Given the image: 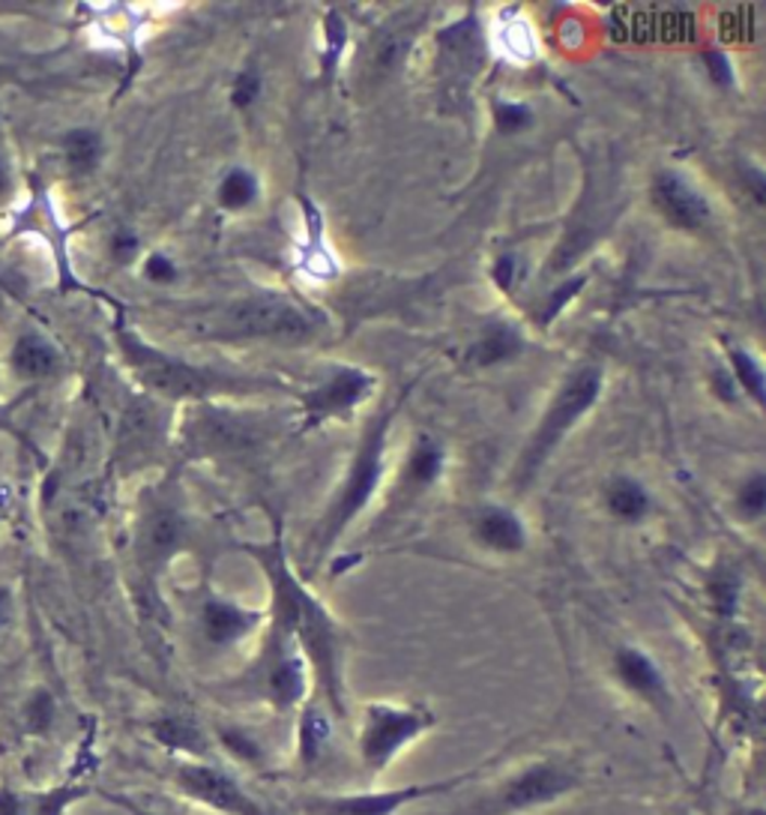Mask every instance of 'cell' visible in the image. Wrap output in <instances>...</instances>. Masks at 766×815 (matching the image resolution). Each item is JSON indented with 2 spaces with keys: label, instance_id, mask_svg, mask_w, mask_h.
<instances>
[{
  "label": "cell",
  "instance_id": "obj_1",
  "mask_svg": "<svg viewBox=\"0 0 766 815\" xmlns=\"http://www.w3.org/2000/svg\"><path fill=\"white\" fill-rule=\"evenodd\" d=\"M587 786V767L572 750H548L509 767L507 774L476 779L470 794L437 815H539L575 798Z\"/></svg>",
  "mask_w": 766,
  "mask_h": 815
},
{
  "label": "cell",
  "instance_id": "obj_2",
  "mask_svg": "<svg viewBox=\"0 0 766 815\" xmlns=\"http://www.w3.org/2000/svg\"><path fill=\"white\" fill-rule=\"evenodd\" d=\"M512 747H503L500 753L488 755L483 765L464 767L449 777L425 779V782H410L398 789H359V791H303L297 798L288 801V810L297 815H401L408 806L434 801V798H449L456 791L470 789L476 779L488 777V767L497 765L503 755H509Z\"/></svg>",
  "mask_w": 766,
  "mask_h": 815
},
{
  "label": "cell",
  "instance_id": "obj_3",
  "mask_svg": "<svg viewBox=\"0 0 766 815\" xmlns=\"http://www.w3.org/2000/svg\"><path fill=\"white\" fill-rule=\"evenodd\" d=\"M441 723L425 702H366L354 731V753L369 779H381Z\"/></svg>",
  "mask_w": 766,
  "mask_h": 815
},
{
  "label": "cell",
  "instance_id": "obj_4",
  "mask_svg": "<svg viewBox=\"0 0 766 815\" xmlns=\"http://www.w3.org/2000/svg\"><path fill=\"white\" fill-rule=\"evenodd\" d=\"M168 782L189 806L219 815H291L252 791L222 759H168Z\"/></svg>",
  "mask_w": 766,
  "mask_h": 815
},
{
  "label": "cell",
  "instance_id": "obj_5",
  "mask_svg": "<svg viewBox=\"0 0 766 815\" xmlns=\"http://www.w3.org/2000/svg\"><path fill=\"white\" fill-rule=\"evenodd\" d=\"M602 390V372L596 366H584L575 375H569V381L563 384V390L557 393V399L551 402L548 415L542 417V423L536 429V435L527 444L524 450V459H521L519 480L521 483H531L533 474L542 468V462L551 456L560 438L566 435V429L578 420V417L590 408Z\"/></svg>",
  "mask_w": 766,
  "mask_h": 815
},
{
  "label": "cell",
  "instance_id": "obj_6",
  "mask_svg": "<svg viewBox=\"0 0 766 815\" xmlns=\"http://www.w3.org/2000/svg\"><path fill=\"white\" fill-rule=\"evenodd\" d=\"M315 321L297 303L282 297H248L225 306L213 318L210 333L246 339H306Z\"/></svg>",
  "mask_w": 766,
  "mask_h": 815
},
{
  "label": "cell",
  "instance_id": "obj_7",
  "mask_svg": "<svg viewBox=\"0 0 766 815\" xmlns=\"http://www.w3.org/2000/svg\"><path fill=\"white\" fill-rule=\"evenodd\" d=\"M124 348L141 381L148 387L165 393V396H207V393H216V390L240 384V381L216 375V372H207V369H199V366L165 357V354L136 342L132 336H124Z\"/></svg>",
  "mask_w": 766,
  "mask_h": 815
},
{
  "label": "cell",
  "instance_id": "obj_8",
  "mask_svg": "<svg viewBox=\"0 0 766 815\" xmlns=\"http://www.w3.org/2000/svg\"><path fill=\"white\" fill-rule=\"evenodd\" d=\"M617 42H694L701 34L698 15L680 7H617L608 18Z\"/></svg>",
  "mask_w": 766,
  "mask_h": 815
},
{
  "label": "cell",
  "instance_id": "obj_9",
  "mask_svg": "<svg viewBox=\"0 0 766 815\" xmlns=\"http://www.w3.org/2000/svg\"><path fill=\"white\" fill-rule=\"evenodd\" d=\"M614 677L620 680V687L635 696L638 702L647 704L655 716H662L667 723L671 716V708H674V696H671V687H667L665 672L659 668L650 653H643L641 648H620L614 653Z\"/></svg>",
  "mask_w": 766,
  "mask_h": 815
},
{
  "label": "cell",
  "instance_id": "obj_10",
  "mask_svg": "<svg viewBox=\"0 0 766 815\" xmlns=\"http://www.w3.org/2000/svg\"><path fill=\"white\" fill-rule=\"evenodd\" d=\"M383 435H386V417H383L378 426H371L366 441H362V450H359L357 462H354V471H350V480H347L345 495H342V501H339V507H335L333 515H330L327 539H333L335 534H342V527L366 507L369 495L374 492V486H378L383 462Z\"/></svg>",
  "mask_w": 766,
  "mask_h": 815
},
{
  "label": "cell",
  "instance_id": "obj_11",
  "mask_svg": "<svg viewBox=\"0 0 766 815\" xmlns=\"http://www.w3.org/2000/svg\"><path fill=\"white\" fill-rule=\"evenodd\" d=\"M333 711L321 699H315V692H311L309 699L303 702V708L294 714V767L303 771V774H311L315 767H321L323 759L333 753Z\"/></svg>",
  "mask_w": 766,
  "mask_h": 815
},
{
  "label": "cell",
  "instance_id": "obj_12",
  "mask_svg": "<svg viewBox=\"0 0 766 815\" xmlns=\"http://www.w3.org/2000/svg\"><path fill=\"white\" fill-rule=\"evenodd\" d=\"M653 201L659 214L665 216L671 226L686 228V231H698L710 219V204H706L704 195L677 175L655 177Z\"/></svg>",
  "mask_w": 766,
  "mask_h": 815
},
{
  "label": "cell",
  "instance_id": "obj_13",
  "mask_svg": "<svg viewBox=\"0 0 766 815\" xmlns=\"http://www.w3.org/2000/svg\"><path fill=\"white\" fill-rule=\"evenodd\" d=\"M150 738L159 743L168 759H219L210 735L186 714H162L150 723Z\"/></svg>",
  "mask_w": 766,
  "mask_h": 815
},
{
  "label": "cell",
  "instance_id": "obj_14",
  "mask_svg": "<svg viewBox=\"0 0 766 815\" xmlns=\"http://www.w3.org/2000/svg\"><path fill=\"white\" fill-rule=\"evenodd\" d=\"M258 621V612H246V609H240V606L228 600H207L204 609H201V629H204L207 641L216 645V648L246 639Z\"/></svg>",
  "mask_w": 766,
  "mask_h": 815
},
{
  "label": "cell",
  "instance_id": "obj_15",
  "mask_svg": "<svg viewBox=\"0 0 766 815\" xmlns=\"http://www.w3.org/2000/svg\"><path fill=\"white\" fill-rule=\"evenodd\" d=\"M371 387V378L357 369H339L321 390H315L309 396V411L311 415H335L345 411L350 405H357Z\"/></svg>",
  "mask_w": 766,
  "mask_h": 815
},
{
  "label": "cell",
  "instance_id": "obj_16",
  "mask_svg": "<svg viewBox=\"0 0 766 815\" xmlns=\"http://www.w3.org/2000/svg\"><path fill=\"white\" fill-rule=\"evenodd\" d=\"M216 755L222 750L228 755V762H234L237 767H252V771H260L267 765V747L260 743L252 731L240 726H222L216 728Z\"/></svg>",
  "mask_w": 766,
  "mask_h": 815
},
{
  "label": "cell",
  "instance_id": "obj_17",
  "mask_svg": "<svg viewBox=\"0 0 766 815\" xmlns=\"http://www.w3.org/2000/svg\"><path fill=\"white\" fill-rule=\"evenodd\" d=\"M476 537L497 552H519L524 546V527L507 510H485L483 519L476 522Z\"/></svg>",
  "mask_w": 766,
  "mask_h": 815
},
{
  "label": "cell",
  "instance_id": "obj_18",
  "mask_svg": "<svg viewBox=\"0 0 766 815\" xmlns=\"http://www.w3.org/2000/svg\"><path fill=\"white\" fill-rule=\"evenodd\" d=\"M58 366H61V357L58 352L51 348L49 342L42 336H34V333H27L15 342L13 348V369L15 372H22L25 378H46L51 372H58Z\"/></svg>",
  "mask_w": 766,
  "mask_h": 815
},
{
  "label": "cell",
  "instance_id": "obj_19",
  "mask_svg": "<svg viewBox=\"0 0 766 815\" xmlns=\"http://www.w3.org/2000/svg\"><path fill=\"white\" fill-rule=\"evenodd\" d=\"M180 539H183L180 515L171 513V510L156 513L148 522V527H144V555H148L150 561H165L180 546Z\"/></svg>",
  "mask_w": 766,
  "mask_h": 815
},
{
  "label": "cell",
  "instance_id": "obj_20",
  "mask_svg": "<svg viewBox=\"0 0 766 815\" xmlns=\"http://www.w3.org/2000/svg\"><path fill=\"white\" fill-rule=\"evenodd\" d=\"M521 352V336L512 327L500 324L491 327L473 348H470L468 360L476 366H495L503 360H512Z\"/></svg>",
  "mask_w": 766,
  "mask_h": 815
},
{
  "label": "cell",
  "instance_id": "obj_21",
  "mask_svg": "<svg viewBox=\"0 0 766 815\" xmlns=\"http://www.w3.org/2000/svg\"><path fill=\"white\" fill-rule=\"evenodd\" d=\"M90 794L81 782H61L54 789L37 791L27 798V815H66L75 803H81Z\"/></svg>",
  "mask_w": 766,
  "mask_h": 815
},
{
  "label": "cell",
  "instance_id": "obj_22",
  "mask_svg": "<svg viewBox=\"0 0 766 815\" xmlns=\"http://www.w3.org/2000/svg\"><path fill=\"white\" fill-rule=\"evenodd\" d=\"M608 507L611 513L626 519V522H638L650 513V495L635 483V480H617L608 489Z\"/></svg>",
  "mask_w": 766,
  "mask_h": 815
},
{
  "label": "cell",
  "instance_id": "obj_23",
  "mask_svg": "<svg viewBox=\"0 0 766 815\" xmlns=\"http://www.w3.org/2000/svg\"><path fill=\"white\" fill-rule=\"evenodd\" d=\"M58 723V702L49 690L30 692V699L22 708V726H25L27 735L34 738H46L51 728Z\"/></svg>",
  "mask_w": 766,
  "mask_h": 815
},
{
  "label": "cell",
  "instance_id": "obj_24",
  "mask_svg": "<svg viewBox=\"0 0 766 815\" xmlns=\"http://www.w3.org/2000/svg\"><path fill=\"white\" fill-rule=\"evenodd\" d=\"M100 136L90 132V129H75L63 139V153H66V163L73 165L75 171H90L97 160H100Z\"/></svg>",
  "mask_w": 766,
  "mask_h": 815
},
{
  "label": "cell",
  "instance_id": "obj_25",
  "mask_svg": "<svg viewBox=\"0 0 766 815\" xmlns=\"http://www.w3.org/2000/svg\"><path fill=\"white\" fill-rule=\"evenodd\" d=\"M105 801L114 803L117 810H124L126 815H192V806L186 801H144L136 794H105Z\"/></svg>",
  "mask_w": 766,
  "mask_h": 815
},
{
  "label": "cell",
  "instance_id": "obj_26",
  "mask_svg": "<svg viewBox=\"0 0 766 815\" xmlns=\"http://www.w3.org/2000/svg\"><path fill=\"white\" fill-rule=\"evenodd\" d=\"M757 7H733L718 18V34L728 42H752L757 34Z\"/></svg>",
  "mask_w": 766,
  "mask_h": 815
},
{
  "label": "cell",
  "instance_id": "obj_27",
  "mask_svg": "<svg viewBox=\"0 0 766 815\" xmlns=\"http://www.w3.org/2000/svg\"><path fill=\"white\" fill-rule=\"evenodd\" d=\"M255 195H258V183L243 168L231 171L222 180V187H219V201H222V207H228V211H243V207H248L255 201Z\"/></svg>",
  "mask_w": 766,
  "mask_h": 815
},
{
  "label": "cell",
  "instance_id": "obj_28",
  "mask_svg": "<svg viewBox=\"0 0 766 815\" xmlns=\"http://www.w3.org/2000/svg\"><path fill=\"white\" fill-rule=\"evenodd\" d=\"M405 46H408V30H390V34H383V37L371 46V73H386V69H393L398 58H401Z\"/></svg>",
  "mask_w": 766,
  "mask_h": 815
},
{
  "label": "cell",
  "instance_id": "obj_29",
  "mask_svg": "<svg viewBox=\"0 0 766 815\" xmlns=\"http://www.w3.org/2000/svg\"><path fill=\"white\" fill-rule=\"evenodd\" d=\"M153 432H156V420H153L150 411H144V408H132V411L126 415L124 441L129 447H144V444L153 438Z\"/></svg>",
  "mask_w": 766,
  "mask_h": 815
},
{
  "label": "cell",
  "instance_id": "obj_30",
  "mask_svg": "<svg viewBox=\"0 0 766 815\" xmlns=\"http://www.w3.org/2000/svg\"><path fill=\"white\" fill-rule=\"evenodd\" d=\"M441 464H444L441 450L434 444H422L420 450L413 453V459H410V474H413L417 483H432L441 474Z\"/></svg>",
  "mask_w": 766,
  "mask_h": 815
},
{
  "label": "cell",
  "instance_id": "obj_31",
  "mask_svg": "<svg viewBox=\"0 0 766 815\" xmlns=\"http://www.w3.org/2000/svg\"><path fill=\"white\" fill-rule=\"evenodd\" d=\"M495 120L500 132H521V129H527L533 124V112L527 105H519V102H500Z\"/></svg>",
  "mask_w": 766,
  "mask_h": 815
},
{
  "label": "cell",
  "instance_id": "obj_32",
  "mask_svg": "<svg viewBox=\"0 0 766 815\" xmlns=\"http://www.w3.org/2000/svg\"><path fill=\"white\" fill-rule=\"evenodd\" d=\"M730 357H733V369H737V378L745 384V390L757 402H764V372L757 369V364L745 352H733Z\"/></svg>",
  "mask_w": 766,
  "mask_h": 815
},
{
  "label": "cell",
  "instance_id": "obj_33",
  "mask_svg": "<svg viewBox=\"0 0 766 815\" xmlns=\"http://www.w3.org/2000/svg\"><path fill=\"white\" fill-rule=\"evenodd\" d=\"M740 507L749 515H761L766 507V480L764 474H754L740 492Z\"/></svg>",
  "mask_w": 766,
  "mask_h": 815
},
{
  "label": "cell",
  "instance_id": "obj_34",
  "mask_svg": "<svg viewBox=\"0 0 766 815\" xmlns=\"http://www.w3.org/2000/svg\"><path fill=\"white\" fill-rule=\"evenodd\" d=\"M584 282H587V279L578 277V279H569L566 285H560V289H554V294H551V297H548V303H545L542 324H548L551 318H557V315H560V309H563V306H566V303L572 301V297H575V294H578V291L584 289Z\"/></svg>",
  "mask_w": 766,
  "mask_h": 815
},
{
  "label": "cell",
  "instance_id": "obj_35",
  "mask_svg": "<svg viewBox=\"0 0 766 815\" xmlns=\"http://www.w3.org/2000/svg\"><path fill=\"white\" fill-rule=\"evenodd\" d=\"M704 63H706V69H710V76H713V81H718V85H730V81H733L728 58H725L718 49L704 51Z\"/></svg>",
  "mask_w": 766,
  "mask_h": 815
},
{
  "label": "cell",
  "instance_id": "obj_36",
  "mask_svg": "<svg viewBox=\"0 0 766 815\" xmlns=\"http://www.w3.org/2000/svg\"><path fill=\"white\" fill-rule=\"evenodd\" d=\"M258 90H260V78L255 76V73H243V76L237 78V85H234V102L237 105H252L255 102V97H258Z\"/></svg>",
  "mask_w": 766,
  "mask_h": 815
},
{
  "label": "cell",
  "instance_id": "obj_37",
  "mask_svg": "<svg viewBox=\"0 0 766 815\" xmlns=\"http://www.w3.org/2000/svg\"><path fill=\"white\" fill-rule=\"evenodd\" d=\"M0 815H27V794L13 786H0Z\"/></svg>",
  "mask_w": 766,
  "mask_h": 815
},
{
  "label": "cell",
  "instance_id": "obj_38",
  "mask_svg": "<svg viewBox=\"0 0 766 815\" xmlns=\"http://www.w3.org/2000/svg\"><path fill=\"white\" fill-rule=\"evenodd\" d=\"M148 277L156 279V282H171L177 277V267L171 264V258L165 255H153L148 262Z\"/></svg>",
  "mask_w": 766,
  "mask_h": 815
},
{
  "label": "cell",
  "instance_id": "obj_39",
  "mask_svg": "<svg viewBox=\"0 0 766 815\" xmlns=\"http://www.w3.org/2000/svg\"><path fill=\"white\" fill-rule=\"evenodd\" d=\"M495 279H497V285H500L503 291L512 289V279H515V258H512V255H503V258L497 262Z\"/></svg>",
  "mask_w": 766,
  "mask_h": 815
},
{
  "label": "cell",
  "instance_id": "obj_40",
  "mask_svg": "<svg viewBox=\"0 0 766 815\" xmlns=\"http://www.w3.org/2000/svg\"><path fill=\"white\" fill-rule=\"evenodd\" d=\"M713 381H716L718 396H722V399L733 402V384H730V375H725V372H716V375H713Z\"/></svg>",
  "mask_w": 766,
  "mask_h": 815
},
{
  "label": "cell",
  "instance_id": "obj_41",
  "mask_svg": "<svg viewBox=\"0 0 766 815\" xmlns=\"http://www.w3.org/2000/svg\"><path fill=\"white\" fill-rule=\"evenodd\" d=\"M136 246H138V240L132 238V234H120V238H117V243H114V250H117V252H132Z\"/></svg>",
  "mask_w": 766,
  "mask_h": 815
},
{
  "label": "cell",
  "instance_id": "obj_42",
  "mask_svg": "<svg viewBox=\"0 0 766 815\" xmlns=\"http://www.w3.org/2000/svg\"><path fill=\"white\" fill-rule=\"evenodd\" d=\"M10 192V171H7V165H3V160H0V199Z\"/></svg>",
  "mask_w": 766,
  "mask_h": 815
},
{
  "label": "cell",
  "instance_id": "obj_43",
  "mask_svg": "<svg viewBox=\"0 0 766 815\" xmlns=\"http://www.w3.org/2000/svg\"><path fill=\"white\" fill-rule=\"evenodd\" d=\"M7 624V594L0 590V627Z\"/></svg>",
  "mask_w": 766,
  "mask_h": 815
},
{
  "label": "cell",
  "instance_id": "obj_44",
  "mask_svg": "<svg viewBox=\"0 0 766 815\" xmlns=\"http://www.w3.org/2000/svg\"><path fill=\"white\" fill-rule=\"evenodd\" d=\"M665 815H694V813L692 810H686V806H677V810H671V813H665Z\"/></svg>",
  "mask_w": 766,
  "mask_h": 815
}]
</instances>
